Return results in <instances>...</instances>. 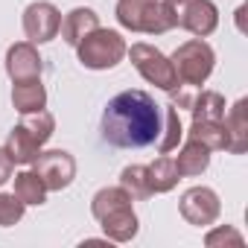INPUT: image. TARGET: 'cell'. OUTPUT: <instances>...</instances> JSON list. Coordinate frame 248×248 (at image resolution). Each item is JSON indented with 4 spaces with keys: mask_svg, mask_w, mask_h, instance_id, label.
<instances>
[{
    "mask_svg": "<svg viewBox=\"0 0 248 248\" xmlns=\"http://www.w3.org/2000/svg\"><path fill=\"white\" fill-rule=\"evenodd\" d=\"M172 67H175V76L184 88H196V85H204L213 73V64H216V53L207 41L202 38H193V41H184L175 53H172Z\"/></svg>",
    "mask_w": 248,
    "mask_h": 248,
    "instance_id": "cell-5",
    "label": "cell"
},
{
    "mask_svg": "<svg viewBox=\"0 0 248 248\" xmlns=\"http://www.w3.org/2000/svg\"><path fill=\"white\" fill-rule=\"evenodd\" d=\"M21 126H27V132L44 146L50 138H53V132H56V120H53V114L47 111V108H41V111H32V114H24V120H21Z\"/></svg>",
    "mask_w": 248,
    "mask_h": 248,
    "instance_id": "cell-23",
    "label": "cell"
},
{
    "mask_svg": "<svg viewBox=\"0 0 248 248\" xmlns=\"http://www.w3.org/2000/svg\"><path fill=\"white\" fill-rule=\"evenodd\" d=\"M245 239H242V233L236 231V228H231V225H222V228H213L207 236H204V245L207 248H216V245H242Z\"/></svg>",
    "mask_w": 248,
    "mask_h": 248,
    "instance_id": "cell-25",
    "label": "cell"
},
{
    "mask_svg": "<svg viewBox=\"0 0 248 248\" xmlns=\"http://www.w3.org/2000/svg\"><path fill=\"white\" fill-rule=\"evenodd\" d=\"M12 105L21 114H32L47 108V91L41 85V79H27V82H15L12 85Z\"/></svg>",
    "mask_w": 248,
    "mask_h": 248,
    "instance_id": "cell-15",
    "label": "cell"
},
{
    "mask_svg": "<svg viewBox=\"0 0 248 248\" xmlns=\"http://www.w3.org/2000/svg\"><path fill=\"white\" fill-rule=\"evenodd\" d=\"M181 135H184V129H181L178 108L170 102V105H164V129H161V138H158V152H161V155H167V152L178 149Z\"/></svg>",
    "mask_w": 248,
    "mask_h": 248,
    "instance_id": "cell-21",
    "label": "cell"
},
{
    "mask_svg": "<svg viewBox=\"0 0 248 248\" xmlns=\"http://www.w3.org/2000/svg\"><path fill=\"white\" fill-rule=\"evenodd\" d=\"M190 114H193V120L222 123V117H225V96L216 93V91H202L199 96H193Z\"/></svg>",
    "mask_w": 248,
    "mask_h": 248,
    "instance_id": "cell-18",
    "label": "cell"
},
{
    "mask_svg": "<svg viewBox=\"0 0 248 248\" xmlns=\"http://www.w3.org/2000/svg\"><path fill=\"white\" fill-rule=\"evenodd\" d=\"M190 138L204 143L210 152H225L228 138H225V126L222 123H204V120H193L190 126Z\"/></svg>",
    "mask_w": 248,
    "mask_h": 248,
    "instance_id": "cell-20",
    "label": "cell"
},
{
    "mask_svg": "<svg viewBox=\"0 0 248 248\" xmlns=\"http://www.w3.org/2000/svg\"><path fill=\"white\" fill-rule=\"evenodd\" d=\"M3 149L9 152V158H12L15 164H32V161L38 158V152H41V143L27 132V126H15V129L9 132Z\"/></svg>",
    "mask_w": 248,
    "mask_h": 248,
    "instance_id": "cell-16",
    "label": "cell"
},
{
    "mask_svg": "<svg viewBox=\"0 0 248 248\" xmlns=\"http://www.w3.org/2000/svg\"><path fill=\"white\" fill-rule=\"evenodd\" d=\"M132 202L135 199L123 187H105L93 196L91 213L102 225V231L111 242H132L138 236V216H135Z\"/></svg>",
    "mask_w": 248,
    "mask_h": 248,
    "instance_id": "cell-2",
    "label": "cell"
},
{
    "mask_svg": "<svg viewBox=\"0 0 248 248\" xmlns=\"http://www.w3.org/2000/svg\"><path fill=\"white\" fill-rule=\"evenodd\" d=\"M62 27V12L47 3V0H38V3H30L24 12V32L32 44H47L59 35Z\"/></svg>",
    "mask_w": 248,
    "mask_h": 248,
    "instance_id": "cell-10",
    "label": "cell"
},
{
    "mask_svg": "<svg viewBox=\"0 0 248 248\" xmlns=\"http://www.w3.org/2000/svg\"><path fill=\"white\" fill-rule=\"evenodd\" d=\"M172 161H175V170H178L181 178H196V175H202V172L207 170V164H210V149H207L204 143L187 138L184 149H181L178 158H172Z\"/></svg>",
    "mask_w": 248,
    "mask_h": 248,
    "instance_id": "cell-14",
    "label": "cell"
},
{
    "mask_svg": "<svg viewBox=\"0 0 248 248\" xmlns=\"http://www.w3.org/2000/svg\"><path fill=\"white\" fill-rule=\"evenodd\" d=\"M222 126H225V138H228L225 152L242 155L248 149V99H236L231 105V111L222 117Z\"/></svg>",
    "mask_w": 248,
    "mask_h": 248,
    "instance_id": "cell-12",
    "label": "cell"
},
{
    "mask_svg": "<svg viewBox=\"0 0 248 248\" xmlns=\"http://www.w3.org/2000/svg\"><path fill=\"white\" fill-rule=\"evenodd\" d=\"M126 56L132 59V64L138 67V73H140L149 85H155V88H161V91H167V93L181 85L178 76H175L172 62H170L158 47L138 41V44H132V47L126 50Z\"/></svg>",
    "mask_w": 248,
    "mask_h": 248,
    "instance_id": "cell-7",
    "label": "cell"
},
{
    "mask_svg": "<svg viewBox=\"0 0 248 248\" xmlns=\"http://www.w3.org/2000/svg\"><path fill=\"white\" fill-rule=\"evenodd\" d=\"M129 44L117 30H91L79 44H76V53H79V62L88 67V70H108L114 64L123 62Z\"/></svg>",
    "mask_w": 248,
    "mask_h": 248,
    "instance_id": "cell-3",
    "label": "cell"
},
{
    "mask_svg": "<svg viewBox=\"0 0 248 248\" xmlns=\"http://www.w3.org/2000/svg\"><path fill=\"white\" fill-rule=\"evenodd\" d=\"M181 216L196 225V228H207L219 219L222 213V204H219V196L210 190V187H190L184 196H181Z\"/></svg>",
    "mask_w": 248,
    "mask_h": 248,
    "instance_id": "cell-9",
    "label": "cell"
},
{
    "mask_svg": "<svg viewBox=\"0 0 248 248\" xmlns=\"http://www.w3.org/2000/svg\"><path fill=\"white\" fill-rule=\"evenodd\" d=\"M41 56L32 41H18L6 50V73L12 82H27V79H41Z\"/></svg>",
    "mask_w": 248,
    "mask_h": 248,
    "instance_id": "cell-11",
    "label": "cell"
},
{
    "mask_svg": "<svg viewBox=\"0 0 248 248\" xmlns=\"http://www.w3.org/2000/svg\"><path fill=\"white\" fill-rule=\"evenodd\" d=\"M172 27L193 32L196 38H207L219 27V9L210 0H161Z\"/></svg>",
    "mask_w": 248,
    "mask_h": 248,
    "instance_id": "cell-4",
    "label": "cell"
},
{
    "mask_svg": "<svg viewBox=\"0 0 248 248\" xmlns=\"http://www.w3.org/2000/svg\"><path fill=\"white\" fill-rule=\"evenodd\" d=\"M117 21L143 35H164L172 30L161 0H117Z\"/></svg>",
    "mask_w": 248,
    "mask_h": 248,
    "instance_id": "cell-6",
    "label": "cell"
},
{
    "mask_svg": "<svg viewBox=\"0 0 248 248\" xmlns=\"http://www.w3.org/2000/svg\"><path fill=\"white\" fill-rule=\"evenodd\" d=\"M120 187L126 190L135 202H146L152 199V184H149V167H140V164H132L120 172Z\"/></svg>",
    "mask_w": 248,
    "mask_h": 248,
    "instance_id": "cell-17",
    "label": "cell"
},
{
    "mask_svg": "<svg viewBox=\"0 0 248 248\" xmlns=\"http://www.w3.org/2000/svg\"><path fill=\"white\" fill-rule=\"evenodd\" d=\"M96 27H99V15H96L93 9H88V6H79V9H73V12L64 15L59 32H62V38H64L70 47H76V44H79L91 30H96Z\"/></svg>",
    "mask_w": 248,
    "mask_h": 248,
    "instance_id": "cell-13",
    "label": "cell"
},
{
    "mask_svg": "<svg viewBox=\"0 0 248 248\" xmlns=\"http://www.w3.org/2000/svg\"><path fill=\"white\" fill-rule=\"evenodd\" d=\"M12 170H15V161L9 158V152H6L3 146H0V187L12 178Z\"/></svg>",
    "mask_w": 248,
    "mask_h": 248,
    "instance_id": "cell-26",
    "label": "cell"
},
{
    "mask_svg": "<svg viewBox=\"0 0 248 248\" xmlns=\"http://www.w3.org/2000/svg\"><path fill=\"white\" fill-rule=\"evenodd\" d=\"M27 204L15 193H0V228H12L24 219Z\"/></svg>",
    "mask_w": 248,
    "mask_h": 248,
    "instance_id": "cell-24",
    "label": "cell"
},
{
    "mask_svg": "<svg viewBox=\"0 0 248 248\" xmlns=\"http://www.w3.org/2000/svg\"><path fill=\"white\" fill-rule=\"evenodd\" d=\"M102 140L117 149H143L158 143L164 129V105L146 91H123L102 111Z\"/></svg>",
    "mask_w": 248,
    "mask_h": 248,
    "instance_id": "cell-1",
    "label": "cell"
},
{
    "mask_svg": "<svg viewBox=\"0 0 248 248\" xmlns=\"http://www.w3.org/2000/svg\"><path fill=\"white\" fill-rule=\"evenodd\" d=\"M38 178L44 181L47 193L50 190H64L70 187V181L76 178V161L70 152L64 149H50V152H38V158L32 161Z\"/></svg>",
    "mask_w": 248,
    "mask_h": 248,
    "instance_id": "cell-8",
    "label": "cell"
},
{
    "mask_svg": "<svg viewBox=\"0 0 248 248\" xmlns=\"http://www.w3.org/2000/svg\"><path fill=\"white\" fill-rule=\"evenodd\" d=\"M15 196L30 207V204H44L47 202V187L38 178L35 170H24L15 175Z\"/></svg>",
    "mask_w": 248,
    "mask_h": 248,
    "instance_id": "cell-19",
    "label": "cell"
},
{
    "mask_svg": "<svg viewBox=\"0 0 248 248\" xmlns=\"http://www.w3.org/2000/svg\"><path fill=\"white\" fill-rule=\"evenodd\" d=\"M178 170H175V161L172 158H158L152 167H149V184H152V193H170L175 184H178Z\"/></svg>",
    "mask_w": 248,
    "mask_h": 248,
    "instance_id": "cell-22",
    "label": "cell"
}]
</instances>
